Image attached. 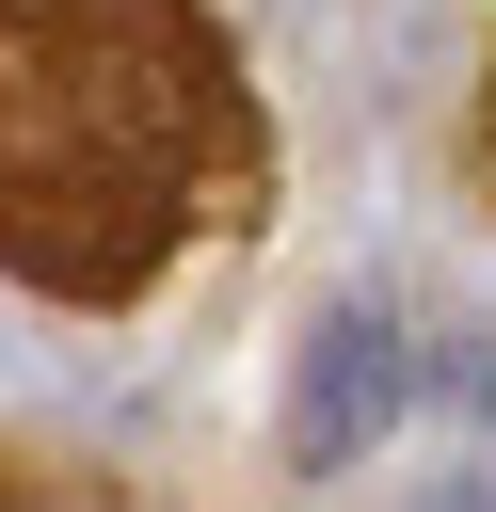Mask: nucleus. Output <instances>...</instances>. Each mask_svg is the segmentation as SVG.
Here are the masks:
<instances>
[{
	"label": "nucleus",
	"instance_id": "obj_1",
	"mask_svg": "<svg viewBox=\"0 0 496 512\" xmlns=\"http://www.w3.org/2000/svg\"><path fill=\"white\" fill-rule=\"evenodd\" d=\"M240 192L256 112L208 0H0V256L32 288L128 304Z\"/></svg>",
	"mask_w": 496,
	"mask_h": 512
},
{
	"label": "nucleus",
	"instance_id": "obj_2",
	"mask_svg": "<svg viewBox=\"0 0 496 512\" xmlns=\"http://www.w3.org/2000/svg\"><path fill=\"white\" fill-rule=\"evenodd\" d=\"M416 384H432V368H416V320H400V304H368V288L320 304V320H304V368H288V464H304V480H352V464L416 416Z\"/></svg>",
	"mask_w": 496,
	"mask_h": 512
},
{
	"label": "nucleus",
	"instance_id": "obj_3",
	"mask_svg": "<svg viewBox=\"0 0 496 512\" xmlns=\"http://www.w3.org/2000/svg\"><path fill=\"white\" fill-rule=\"evenodd\" d=\"M416 512H496V464H480V448H464V464H448V480H432V496H416Z\"/></svg>",
	"mask_w": 496,
	"mask_h": 512
}]
</instances>
